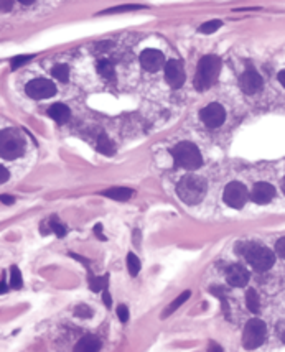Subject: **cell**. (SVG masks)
Here are the masks:
<instances>
[{
	"label": "cell",
	"mask_w": 285,
	"mask_h": 352,
	"mask_svg": "<svg viewBox=\"0 0 285 352\" xmlns=\"http://www.w3.org/2000/svg\"><path fill=\"white\" fill-rule=\"evenodd\" d=\"M177 194L185 204H189V206L198 204L206 194V181L198 174H185L177 186Z\"/></svg>",
	"instance_id": "6da1fadb"
},
{
	"label": "cell",
	"mask_w": 285,
	"mask_h": 352,
	"mask_svg": "<svg viewBox=\"0 0 285 352\" xmlns=\"http://www.w3.org/2000/svg\"><path fill=\"white\" fill-rule=\"evenodd\" d=\"M219 71H221V60L215 55H208L201 58V61L198 64V71H196L195 78V86L198 91H204L208 87L215 86L218 81Z\"/></svg>",
	"instance_id": "7a4b0ae2"
},
{
	"label": "cell",
	"mask_w": 285,
	"mask_h": 352,
	"mask_svg": "<svg viewBox=\"0 0 285 352\" xmlns=\"http://www.w3.org/2000/svg\"><path fill=\"white\" fill-rule=\"evenodd\" d=\"M170 153L173 157L175 165L180 168H185V170H196L203 163L198 146L192 142H181L178 145H175L170 150Z\"/></svg>",
	"instance_id": "3957f363"
},
{
	"label": "cell",
	"mask_w": 285,
	"mask_h": 352,
	"mask_svg": "<svg viewBox=\"0 0 285 352\" xmlns=\"http://www.w3.org/2000/svg\"><path fill=\"white\" fill-rule=\"evenodd\" d=\"M244 257L255 272H267L269 268H272L274 262H275L274 252L270 250V248H267L264 245H259V244L246 245Z\"/></svg>",
	"instance_id": "277c9868"
},
{
	"label": "cell",
	"mask_w": 285,
	"mask_h": 352,
	"mask_svg": "<svg viewBox=\"0 0 285 352\" xmlns=\"http://www.w3.org/2000/svg\"><path fill=\"white\" fill-rule=\"evenodd\" d=\"M23 138L13 129H5L0 134V155L4 160H15L23 153Z\"/></svg>",
	"instance_id": "5b68a950"
},
{
	"label": "cell",
	"mask_w": 285,
	"mask_h": 352,
	"mask_svg": "<svg viewBox=\"0 0 285 352\" xmlns=\"http://www.w3.org/2000/svg\"><path fill=\"white\" fill-rule=\"evenodd\" d=\"M267 334V328L264 324V321H260L257 318H252L247 321V324L244 326V333H243V346L244 349H257L262 346V342L266 339Z\"/></svg>",
	"instance_id": "8992f818"
},
{
	"label": "cell",
	"mask_w": 285,
	"mask_h": 352,
	"mask_svg": "<svg viewBox=\"0 0 285 352\" xmlns=\"http://www.w3.org/2000/svg\"><path fill=\"white\" fill-rule=\"evenodd\" d=\"M247 196H249V194H247V189H246V186L243 185V183L232 181L224 188L223 199H224L226 204H228V206L234 208V209H241L246 204Z\"/></svg>",
	"instance_id": "52a82bcc"
},
{
	"label": "cell",
	"mask_w": 285,
	"mask_h": 352,
	"mask_svg": "<svg viewBox=\"0 0 285 352\" xmlns=\"http://www.w3.org/2000/svg\"><path fill=\"white\" fill-rule=\"evenodd\" d=\"M32 99H48L56 94V86L50 79H33L25 87Z\"/></svg>",
	"instance_id": "ba28073f"
},
{
	"label": "cell",
	"mask_w": 285,
	"mask_h": 352,
	"mask_svg": "<svg viewBox=\"0 0 285 352\" xmlns=\"http://www.w3.org/2000/svg\"><path fill=\"white\" fill-rule=\"evenodd\" d=\"M200 117H201L204 125H208L209 129H216L224 122L226 111H224V107L221 104H216V102H213V104H208L206 107L201 109Z\"/></svg>",
	"instance_id": "9c48e42d"
},
{
	"label": "cell",
	"mask_w": 285,
	"mask_h": 352,
	"mask_svg": "<svg viewBox=\"0 0 285 352\" xmlns=\"http://www.w3.org/2000/svg\"><path fill=\"white\" fill-rule=\"evenodd\" d=\"M140 63L144 66V69L152 71V72L160 71L162 68H165V64H167L163 53H162V51H158V49H145V51H142Z\"/></svg>",
	"instance_id": "30bf717a"
},
{
	"label": "cell",
	"mask_w": 285,
	"mask_h": 352,
	"mask_svg": "<svg viewBox=\"0 0 285 352\" xmlns=\"http://www.w3.org/2000/svg\"><path fill=\"white\" fill-rule=\"evenodd\" d=\"M165 79H167V83L170 84L172 87H181L185 83V71H183V66H181L178 61H175V60H170V61H167L165 64Z\"/></svg>",
	"instance_id": "8fae6325"
},
{
	"label": "cell",
	"mask_w": 285,
	"mask_h": 352,
	"mask_svg": "<svg viewBox=\"0 0 285 352\" xmlns=\"http://www.w3.org/2000/svg\"><path fill=\"white\" fill-rule=\"evenodd\" d=\"M239 86L246 94H255L262 87V78L257 71L247 69L239 79Z\"/></svg>",
	"instance_id": "7c38bea8"
},
{
	"label": "cell",
	"mask_w": 285,
	"mask_h": 352,
	"mask_svg": "<svg viewBox=\"0 0 285 352\" xmlns=\"http://www.w3.org/2000/svg\"><path fill=\"white\" fill-rule=\"evenodd\" d=\"M226 280H228L231 287H244L249 282V273H247V270L243 265L234 263V265L228 267V270H226Z\"/></svg>",
	"instance_id": "4fadbf2b"
},
{
	"label": "cell",
	"mask_w": 285,
	"mask_h": 352,
	"mask_svg": "<svg viewBox=\"0 0 285 352\" xmlns=\"http://www.w3.org/2000/svg\"><path fill=\"white\" fill-rule=\"evenodd\" d=\"M275 196V189L272 185H269L266 181H260L257 183L254 188H252V193H251V199L257 204H267L272 201V197Z\"/></svg>",
	"instance_id": "5bb4252c"
},
{
	"label": "cell",
	"mask_w": 285,
	"mask_h": 352,
	"mask_svg": "<svg viewBox=\"0 0 285 352\" xmlns=\"http://www.w3.org/2000/svg\"><path fill=\"white\" fill-rule=\"evenodd\" d=\"M99 349H101L99 337L89 334V336L81 337V339L76 342L75 350H73V352H99Z\"/></svg>",
	"instance_id": "9a60e30c"
},
{
	"label": "cell",
	"mask_w": 285,
	"mask_h": 352,
	"mask_svg": "<svg viewBox=\"0 0 285 352\" xmlns=\"http://www.w3.org/2000/svg\"><path fill=\"white\" fill-rule=\"evenodd\" d=\"M48 115L58 123H66L69 120V117H71L69 109L64 104H60V102H58V104H53L48 109Z\"/></svg>",
	"instance_id": "2e32d148"
},
{
	"label": "cell",
	"mask_w": 285,
	"mask_h": 352,
	"mask_svg": "<svg viewBox=\"0 0 285 352\" xmlns=\"http://www.w3.org/2000/svg\"><path fill=\"white\" fill-rule=\"evenodd\" d=\"M134 194V191L130 188H111L107 189V191L102 193V196L109 197V199H114V201H127L130 199V196Z\"/></svg>",
	"instance_id": "e0dca14e"
},
{
	"label": "cell",
	"mask_w": 285,
	"mask_h": 352,
	"mask_svg": "<svg viewBox=\"0 0 285 352\" xmlns=\"http://www.w3.org/2000/svg\"><path fill=\"white\" fill-rule=\"evenodd\" d=\"M189 296H192V291H189V290H186V291H183V293H181V295H180L178 298H175V299H173V303H172V305L168 306L167 310L163 311L162 318H168V316H170V314H172L175 310H178V308H180L181 305H183V303L186 301V299H188Z\"/></svg>",
	"instance_id": "ac0fdd59"
},
{
	"label": "cell",
	"mask_w": 285,
	"mask_h": 352,
	"mask_svg": "<svg viewBox=\"0 0 285 352\" xmlns=\"http://www.w3.org/2000/svg\"><path fill=\"white\" fill-rule=\"evenodd\" d=\"M246 305H247V308H249L251 313H259V310H260V303H259V295H257V291L252 290V288L247 290Z\"/></svg>",
	"instance_id": "d6986e66"
},
{
	"label": "cell",
	"mask_w": 285,
	"mask_h": 352,
	"mask_svg": "<svg viewBox=\"0 0 285 352\" xmlns=\"http://www.w3.org/2000/svg\"><path fill=\"white\" fill-rule=\"evenodd\" d=\"M107 280H109L107 275L98 278V276H94V275L89 272V287H91V290H92L94 293H99V291H102L104 288H107Z\"/></svg>",
	"instance_id": "ffe728a7"
},
{
	"label": "cell",
	"mask_w": 285,
	"mask_h": 352,
	"mask_svg": "<svg viewBox=\"0 0 285 352\" xmlns=\"http://www.w3.org/2000/svg\"><path fill=\"white\" fill-rule=\"evenodd\" d=\"M98 150H99L101 153H104V155H112L114 145H112V142L107 138L106 134H101V135H99V138H98Z\"/></svg>",
	"instance_id": "44dd1931"
},
{
	"label": "cell",
	"mask_w": 285,
	"mask_h": 352,
	"mask_svg": "<svg viewBox=\"0 0 285 352\" xmlns=\"http://www.w3.org/2000/svg\"><path fill=\"white\" fill-rule=\"evenodd\" d=\"M51 74H53V78H56L58 81H61V83H66L69 78V68L66 64H56L55 68L51 69Z\"/></svg>",
	"instance_id": "7402d4cb"
},
{
	"label": "cell",
	"mask_w": 285,
	"mask_h": 352,
	"mask_svg": "<svg viewBox=\"0 0 285 352\" xmlns=\"http://www.w3.org/2000/svg\"><path fill=\"white\" fill-rule=\"evenodd\" d=\"M98 72L106 79H111L114 76V66L112 63H109L107 60H101L98 61Z\"/></svg>",
	"instance_id": "603a6c76"
},
{
	"label": "cell",
	"mask_w": 285,
	"mask_h": 352,
	"mask_svg": "<svg viewBox=\"0 0 285 352\" xmlns=\"http://www.w3.org/2000/svg\"><path fill=\"white\" fill-rule=\"evenodd\" d=\"M127 268H129V273L132 276H135L140 272V260H138V257L134 255L132 252L127 255Z\"/></svg>",
	"instance_id": "cb8c5ba5"
},
{
	"label": "cell",
	"mask_w": 285,
	"mask_h": 352,
	"mask_svg": "<svg viewBox=\"0 0 285 352\" xmlns=\"http://www.w3.org/2000/svg\"><path fill=\"white\" fill-rule=\"evenodd\" d=\"M21 285H23V280H21V273H20L18 267L12 265L10 267V287L15 290H20Z\"/></svg>",
	"instance_id": "d4e9b609"
},
{
	"label": "cell",
	"mask_w": 285,
	"mask_h": 352,
	"mask_svg": "<svg viewBox=\"0 0 285 352\" xmlns=\"http://www.w3.org/2000/svg\"><path fill=\"white\" fill-rule=\"evenodd\" d=\"M50 229L53 231L58 237H64V236H66V229H64V225L60 221H58L56 217H51L50 219Z\"/></svg>",
	"instance_id": "484cf974"
},
{
	"label": "cell",
	"mask_w": 285,
	"mask_h": 352,
	"mask_svg": "<svg viewBox=\"0 0 285 352\" xmlns=\"http://www.w3.org/2000/svg\"><path fill=\"white\" fill-rule=\"evenodd\" d=\"M223 23L219 20H211V21H206V23H203L200 27V33H215L219 27H221Z\"/></svg>",
	"instance_id": "4316f807"
},
{
	"label": "cell",
	"mask_w": 285,
	"mask_h": 352,
	"mask_svg": "<svg viewBox=\"0 0 285 352\" xmlns=\"http://www.w3.org/2000/svg\"><path fill=\"white\" fill-rule=\"evenodd\" d=\"M75 314L79 318H91L92 316V310L86 305H79L75 308Z\"/></svg>",
	"instance_id": "83f0119b"
},
{
	"label": "cell",
	"mask_w": 285,
	"mask_h": 352,
	"mask_svg": "<svg viewBox=\"0 0 285 352\" xmlns=\"http://www.w3.org/2000/svg\"><path fill=\"white\" fill-rule=\"evenodd\" d=\"M32 60V56H17V58H13L12 60V69H18L20 66H23L27 61H30Z\"/></svg>",
	"instance_id": "f1b7e54d"
},
{
	"label": "cell",
	"mask_w": 285,
	"mask_h": 352,
	"mask_svg": "<svg viewBox=\"0 0 285 352\" xmlns=\"http://www.w3.org/2000/svg\"><path fill=\"white\" fill-rule=\"evenodd\" d=\"M117 316L121 322H127L129 321V308L126 305H119L117 306Z\"/></svg>",
	"instance_id": "f546056e"
},
{
	"label": "cell",
	"mask_w": 285,
	"mask_h": 352,
	"mask_svg": "<svg viewBox=\"0 0 285 352\" xmlns=\"http://www.w3.org/2000/svg\"><path fill=\"white\" fill-rule=\"evenodd\" d=\"M275 252L279 257H282V259H285V237L279 239L275 244Z\"/></svg>",
	"instance_id": "4dcf8cb0"
},
{
	"label": "cell",
	"mask_w": 285,
	"mask_h": 352,
	"mask_svg": "<svg viewBox=\"0 0 285 352\" xmlns=\"http://www.w3.org/2000/svg\"><path fill=\"white\" fill-rule=\"evenodd\" d=\"M275 333H277V336H279V339L285 344V322H279V324H277Z\"/></svg>",
	"instance_id": "1f68e13d"
},
{
	"label": "cell",
	"mask_w": 285,
	"mask_h": 352,
	"mask_svg": "<svg viewBox=\"0 0 285 352\" xmlns=\"http://www.w3.org/2000/svg\"><path fill=\"white\" fill-rule=\"evenodd\" d=\"M102 299H104V305H106L107 308H111V306H112V301H111V295H109V290H107V288H104V290H102Z\"/></svg>",
	"instance_id": "d6a6232c"
},
{
	"label": "cell",
	"mask_w": 285,
	"mask_h": 352,
	"mask_svg": "<svg viewBox=\"0 0 285 352\" xmlns=\"http://www.w3.org/2000/svg\"><path fill=\"white\" fill-rule=\"evenodd\" d=\"M206 352H223V347L219 346L218 342L211 341V342H209V346H208V350H206Z\"/></svg>",
	"instance_id": "836d02e7"
},
{
	"label": "cell",
	"mask_w": 285,
	"mask_h": 352,
	"mask_svg": "<svg viewBox=\"0 0 285 352\" xmlns=\"http://www.w3.org/2000/svg\"><path fill=\"white\" fill-rule=\"evenodd\" d=\"M7 180H9V171L5 166H2L0 168V183H7Z\"/></svg>",
	"instance_id": "e575fe53"
},
{
	"label": "cell",
	"mask_w": 285,
	"mask_h": 352,
	"mask_svg": "<svg viewBox=\"0 0 285 352\" xmlns=\"http://www.w3.org/2000/svg\"><path fill=\"white\" fill-rule=\"evenodd\" d=\"M94 234H96V236H98V239L106 240V237L102 236V225H101V224H96V225H94Z\"/></svg>",
	"instance_id": "d590c367"
},
{
	"label": "cell",
	"mask_w": 285,
	"mask_h": 352,
	"mask_svg": "<svg viewBox=\"0 0 285 352\" xmlns=\"http://www.w3.org/2000/svg\"><path fill=\"white\" fill-rule=\"evenodd\" d=\"M12 5H13V2H5V0H2V2H0V7H2V12H9L10 9H12Z\"/></svg>",
	"instance_id": "8d00e7d4"
},
{
	"label": "cell",
	"mask_w": 285,
	"mask_h": 352,
	"mask_svg": "<svg viewBox=\"0 0 285 352\" xmlns=\"http://www.w3.org/2000/svg\"><path fill=\"white\" fill-rule=\"evenodd\" d=\"M2 203L4 204H13V203H15V199H13L10 194H2Z\"/></svg>",
	"instance_id": "74e56055"
},
{
	"label": "cell",
	"mask_w": 285,
	"mask_h": 352,
	"mask_svg": "<svg viewBox=\"0 0 285 352\" xmlns=\"http://www.w3.org/2000/svg\"><path fill=\"white\" fill-rule=\"evenodd\" d=\"M279 81H280V84L285 87V69L279 72Z\"/></svg>",
	"instance_id": "f35d334b"
},
{
	"label": "cell",
	"mask_w": 285,
	"mask_h": 352,
	"mask_svg": "<svg viewBox=\"0 0 285 352\" xmlns=\"http://www.w3.org/2000/svg\"><path fill=\"white\" fill-rule=\"evenodd\" d=\"M282 189H283V193H285V178H283V183H282Z\"/></svg>",
	"instance_id": "ab89813d"
}]
</instances>
